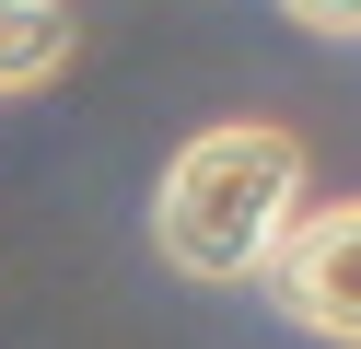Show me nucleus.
Wrapping results in <instances>:
<instances>
[{
	"mask_svg": "<svg viewBox=\"0 0 361 349\" xmlns=\"http://www.w3.org/2000/svg\"><path fill=\"white\" fill-rule=\"evenodd\" d=\"M303 209V140L268 128V116H233V128H198L187 152L152 186V245H164L175 279L198 291H245L268 268V245Z\"/></svg>",
	"mask_w": 361,
	"mask_h": 349,
	"instance_id": "nucleus-1",
	"label": "nucleus"
},
{
	"mask_svg": "<svg viewBox=\"0 0 361 349\" xmlns=\"http://www.w3.org/2000/svg\"><path fill=\"white\" fill-rule=\"evenodd\" d=\"M268 302H280L303 338H338V349H361V198H338V209H291V233L268 245Z\"/></svg>",
	"mask_w": 361,
	"mask_h": 349,
	"instance_id": "nucleus-2",
	"label": "nucleus"
},
{
	"mask_svg": "<svg viewBox=\"0 0 361 349\" xmlns=\"http://www.w3.org/2000/svg\"><path fill=\"white\" fill-rule=\"evenodd\" d=\"M71 12L59 0H0V93H47L59 70H71Z\"/></svg>",
	"mask_w": 361,
	"mask_h": 349,
	"instance_id": "nucleus-3",
	"label": "nucleus"
},
{
	"mask_svg": "<svg viewBox=\"0 0 361 349\" xmlns=\"http://www.w3.org/2000/svg\"><path fill=\"white\" fill-rule=\"evenodd\" d=\"M291 23H314V35H361V0H280Z\"/></svg>",
	"mask_w": 361,
	"mask_h": 349,
	"instance_id": "nucleus-4",
	"label": "nucleus"
}]
</instances>
